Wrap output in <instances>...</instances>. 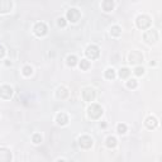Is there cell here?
I'll return each mask as SVG.
<instances>
[{"mask_svg":"<svg viewBox=\"0 0 162 162\" xmlns=\"http://www.w3.org/2000/svg\"><path fill=\"white\" fill-rule=\"evenodd\" d=\"M56 162H66V161H65V160H57Z\"/></svg>","mask_w":162,"mask_h":162,"instance_id":"obj_30","label":"cell"},{"mask_svg":"<svg viewBox=\"0 0 162 162\" xmlns=\"http://www.w3.org/2000/svg\"><path fill=\"white\" fill-rule=\"evenodd\" d=\"M56 122L58 126H66L69 123V117L65 113H58L56 115Z\"/></svg>","mask_w":162,"mask_h":162,"instance_id":"obj_14","label":"cell"},{"mask_svg":"<svg viewBox=\"0 0 162 162\" xmlns=\"http://www.w3.org/2000/svg\"><path fill=\"white\" fill-rule=\"evenodd\" d=\"M101 8H103L104 12H112L114 8V2L113 0H104V2L101 3Z\"/></svg>","mask_w":162,"mask_h":162,"instance_id":"obj_16","label":"cell"},{"mask_svg":"<svg viewBox=\"0 0 162 162\" xmlns=\"http://www.w3.org/2000/svg\"><path fill=\"white\" fill-rule=\"evenodd\" d=\"M4 56H5V48L0 45V58H3Z\"/></svg>","mask_w":162,"mask_h":162,"instance_id":"obj_29","label":"cell"},{"mask_svg":"<svg viewBox=\"0 0 162 162\" xmlns=\"http://www.w3.org/2000/svg\"><path fill=\"white\" fill-rule=\"evenodd\" d=\"M105 77H107L108 80H113V79H115V70H114L113 67L107 69V70H105Z\"/></svg>","mask_w":162,"mask_h":162,"instance_id":"obj_21","label":"cell"},{"mask_svg":"<svg viewBox=\"0 0 162 162\" xmlns=\"http://www.w3.org/2000/svg\"><path fill=\"white\" fill-rule=\"evenodd\" d=\"M145 124H146V127H147L148 129H155V128L158 126V120H157V118H156V117L150 115V117L146 119Z\"/></svg>","mask_w":162,"mask_h":162,"instance_id":"obj_13","label":"cell"},{"mask_svg":"<svg viewBox=\"0 0 162 162\" xmlns=\"http://www.w3.org/2000/svg\"><path fill=\"white\" fill-rule=\"evenodd\" d=\"M57 24H58V27H61V28H64V27H66V19L65 18H58L57 19Z\"/></svg>","mask_w":162,"mask_h":162,"instance_id":"obj_28","label":"cell"},{"mask_svg":"<svg viewBox=\"0 0 162 162\" xmlns=\"http://www.w3.org/2000/svg\"><path fill=\"white\" fill-rule=\"evenodd\" d=\"M158 38H160L158 32L156 29H153V28L150 29V31H147L143 34V39L146 40V43H148V45H155L157 40H158Z\"/></svg>","mask_w":162,"mask_h":162,"instance_id":"obj_3","label":"cell"},{"mask_svg":"<svg viewBox=\"0 0 162 162\" xmlns=\"http://www.w3.org/2000/svg\"><path fill=\"white\" fill-rule=\"evenodd\" d=\"M79 145H80L81 148L88 150V148H90L93 146V138L89 137V136H81L79 138Z\"/></svg>","mask_w":162,"mask_h":162,"instance_id":"obj_9","label":"cell"},{"mask_svg":"<svg viewBox=\"0 0 162 162\" xmlns=\"http://www.w3.org/2000/svg\"><path fill=\"white\" fill-rule=\"evenodd\" d=\"M117 143H118V141H117V138H115V137H113V136L108 137V138H107V141H105V145H107V147H108V148H114V147L117 146Z\"/></svg>","mask_w":162,"mask_h":162,"instance_id":"obj_17","label":"cell"},{"mask_svg":"<svg viewBox=\"0 0 162 162\" xmlns=\"http://www.w3.org/2000/svg\"><path fill=\"white\" fill-rule=\"evenodd\" d=\"M103 113H104L103 108H101L100 105H98V104H91L89 107V109H88V115L91 119H99L101 115H103Z\"/></svg>","mask_w":162,"mask_h":162,"instance_id":"obj_2","label":"cell"},{"mask_svg":"<svg viewBox=\"0 0 162 162\" xmlns=\"http://www.w3.org/2000/svg\"><path fill=\"white\" fill-rule=\"evenodd\" d=\"M0 162H12V152L8 148H0Z\"/></svg>","mask_w":162,"mask_h":162,"instance_id":"obj_11","label":"cell"},{"mask_svg":"<svg viewBox=\"0 0 162 162\" xmlns=\"http://www.w3.org/2000/svg\"><path fill=\"white\" fill-rule=\"evenodd\" d=\"M12 96H13V88L12 86H9V85L0 86V98L5 99V100H9Z\"/></svg>","mask_w":162,"mask_h":162,"instance_id":"obj_8","label":"cell"},{"mask_svg":"<svg viewBox=\"0 0 162 162\" xmlns=\"http://www.w3.org/2000/svg\"><path fill=\"white\" fill-rule=\"evenodd\" d=\"M136 24H137V27H138L139 29H147V28L151 27L152 20H151V18H150L148 15H145V14H143V15L137 17Z\"/></svg>","mask_w":162,"mask_h":162,"instance_id":"obj_1","label":"cell"},{"mask_svg":"<svg viewBox=\"0 0 162 162\" xmlns=\"http://www.w3.org/2000/svg\"><path fill=\"white\" fill-rule=\"evenodd\" d=\"M134 74L137 75V76H142L145 74V69L142 67V66H137L136 69H134Z\"/></svg>","mask_w":162,"mask_h":162,"instance_id":"obj_27","label":"cell"},{"mask_svg":"<svg viewBox=\"0 0 162 162\" xmlns=\"http://www.w3.org/2000/svg\"><path fill=\"white\" fill-rule=\"evenodd\" d=\"M33 143H36V145H38V143H40L42 142V136H40L39 133H36L34 136H33Z\"/></svg>","mask_w":162,"mask_h":162,"instance_id":"obj_26","label":"cell"},{"mask_svg":"<svg viewBox=\"0 0 162 162\" xmlns=\"http://www.w3.org/2000/svg\"><path fill=\"white\" fill-rule=\"evenodd\" d=\"M33 31H34L36 36H38V37H43V36H46V34H47L48 28H47L46 23H43V22H38V23H36V26H34Z\"/></svg>","mask_w":162,"mask_h":162,"instance_id":"obj_5","label":"cell"},{"mask_svg":"<svg viewBox=\"0 0 162 162\" xmlns=\"http://www.w3.org/2000/svg\"><path fill=\"white\" fill-rule=\"evenodd\" d=\"M95 96H96V93H95L94 89L86 88V89L83 90V99H84L85 101H94Z\"/></svg>","mask_w":162,"mask_h":162,"instance_id":"obj_10","label":"cell"},{"mask_svg":"<svg viewBox=\"0 0 162 162\" xmlns=\"http://www.w3.org/2000/svg\"><path fill=\"white\" fill-rule=\"evenodd\" d=\"M131 75V70L128 67H122L119 70V77L120 79H128Z\"/></svg>","mask_w":162,"mask_h":162,"instance_id":"obj_18","label":"cell"},{"mask_svg":"<svg viewBox=\"0 0 162 162\" xmlns=\"http://www.w3.org/2000/svg\"><path fill=\"white\" fill-rule=\"evenodd\" d=\"M137 80H134V79H129L128 81H127V88L128 89H136L137 88Z\"/></svg>","mask_w":162,"mask_h":162,"instance_id":"obj_23","label":"cell"},{"mask_svg":"<svg viewBox=\"0 0 162 162\" xmlns=\"http://www.w3.org/2000/svg\"><path fill=\"white\" fill-rule=\"evenodd\" d=\"M128 62L132 65H138L143 62V55H142L139 51H132L128 55Z\"/></svg>","mask_w":162,"mask_h":162,"instance_id":"obj_4","label":"cell"},{"mask_svg":"<svg viewBox=\"0 0 162 162\" xmlns=\"http://www.w3.org/2000/svg\"><path fill=\"white\" fill-rule=\"evenodd\" d=\"M13 8V3L9 0H0V13H9Z\"/></svg>","mask_w":162,"mask_h":162,"instance_id":"obj_12","label":"cell"},{"mask_svg":"<svg viewBox=\"0 0 162 162\" xmlns=\"http://www.w3.org/2000/svg\"><path fill=\"white\" fill-rule=\"evenodd\" d=\"M85 55H86L89 58L95 60V58H98V57L100 56V50H99L98 46L90 45V46H88V48H86V51H85Z\"/></svg>","mask_w":162,"mask_h":162,"instance_id":"obj_6","label":"cell"},{"mask_svg":"<svg viewBox=\"0 0 162 162\" xmlns=\"http://www.w3.org/2000/svg\"><path fill=\"white\" fill-rule=\"evenodd\" d=\"M117 132H118L119 134H124V133H127V126H126L124 123H119V124L117 126Z\"/></svg>","mask_w":162,"mask_h":162,"instance_id":"obj_22","label":"cell"},{"mask_svg":"<svg viewBox=\"0 0 162 162\" xmlns=\"http://www.w3.org/2000/svg\"><path fill=\"white\" fill-rule=\"evenodd\" d=\"M66 17H67V19L70 20L71 23H76L77 20L80 19V17H81V13H80L79 9H76V8H70V9L67 10Z\"/></svg>","mask_w":162,"mask_h":162,"instance_id":"obj_7","label":"cell"},{"mask_svg":"<svg viewBox=\"0 0 162 162\" xmlns=\"http://www.w3.org/2000/svg\"><path fill=\"white\" fill-rule=\"evenodd\" d=\"M89 67H90V61H88V60H81L80 69H81V70H88Z\"/></svg>","mask_w":162,"mask_h":162,"instance_id":"obj_25","label":"cell"},{"mask_svg":"<svg viewBox=\"0 0 162 162\" xmlns=\"http://www.w3.org/2000/svg\"><path fill=\"white\" fill-rule=\"evenodd\" d=\"M66 62H67L69 66L74 67V66H76V64H77V57H76L75 55H70V56L67 57V60H66Z\"/></svg>","mask_w":162,"mask_h":162,"instance_id":"obj_20","label":"cell"},{"mask_svg":"<svg viewBox=\"0 0 162 162\" xmlns=\"http://www.w3.org/2000/svg\"><path fill=\"white\" fill-rule=\"evenodd\" d=\"M22 72H23V75H24V76H27V77H28V76H31V75L33 74V69H32L31 66H28V65H27V66H24V67H23Z\"/></svg>","mask_w":162,"mask_h":162,"instance_id":"obj_24","label":"cell"},{"mask_svg":"<svg viewBox=\"0 0 162 162\" xmlns=\"http://www.w3.org/2000/svg\"><path fill=\"white\" fill-rule=\"evenodd\" d=\"M56 96H57V99L64 100V99H66L69 96V90L65 86H60L57 89V91H56Z\"/></svg>","mask_w":162,"mask_h":162,"instance_id":"obj_15","label":"cell"},{"mask_svg":"<svg viewBox=\"0 0 162 162\" xmlns=\"http://www.w3.org/2000/svg\"><path fill=\"white\" fill-rule=\"evenodd\" d=\"M110 34L113 37H120L122 36V28L119 26H113L110 29Z\"/></svg>","mask_w":162,"mask_h":162,"instance_id":"obj_19","label":"cell"}]
</instances>
